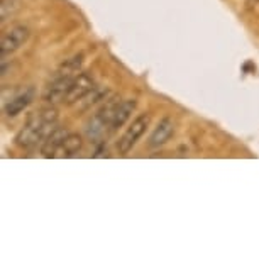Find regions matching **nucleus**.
Here are the masks:
<instances>
[{
  "instance_id": "nucleus-6",
  "label": "nucleus",
  "mask_w": 259,
  "mask_h": 259,
  "mask_svg": "<svg viewBox=\"0 0 259 259\" xmlns=\"http://www.w3.org/2000/svg\"><path fill=\"white\" fill-rule=\"evenodd\" d=\"M75 76H68V75H58L55 78V81L48 87V90L45 92V100L48 104L55 105V104H60V102H65L66 100V95H68V90L71 87V81Z\"/></svg>"
},
{
  "instance_id": "nucleus-2",
  "label": "nucleus",
  "mask_w": 259,
  "mask_h": 259,
  "mask_svg": "<svg viewBox=\"0 0 259 259\" xmlns=\"http://www.w3.org/2000/svg\"><path fill=\"white\" fill-rule=\"evenodd\" d=\"M120 102L122 100L117 99V97H110V99L105 100V104L100 107V110L87 124V136H89V139L99 141L107 131H110L112 120H114L117 107H119Z\"/></svg>"
},
{
  "instance_id": "nucleus-4",
  "label": "nucleus",
  "mask_w": 259,
  "mask_h": 259,
  "mask_svg": "<svg viewBox=\"0 0 259 259\" xmlns=\"http://www.w3.org/2000/svg\"><path fill=\"white\" fill-rule=\"evenodd\" d=\"M27 39H29L27 27L14 26L12 29H9L2 36V41H0V53H2V58H6L7 55H12L14 51H17Z\"/></svg>"
},
{
  "instance_id": "nucleus-8",
  "label": "nucleus",
  "mask_w": 259,
  "mask_h": 259,
  "mask_svg": "<svg viewBox=\"0 0 259 259\" xmlns=\"http://www.w3.org/2000/svg\"><path fill=\"white\" fill-rule=\"evenodd\" d=\"M70 134L65 127H55V129L51 131L50 136L45 139V143L41 146V153L45 158H55L56 156V151L60 149V146L63 144V141H65L66 136Z\"/></svg>"
},
{
  "instance_id": "nucleus-5",
  "label": "nucleus",
  "mask_w": 259,
  "mask_h": 259,
  "mask_svg": "<svg viewBox=\"0 0 259 259\" xmlns=\"http://www.w3.org/2000/svg\"><path fill=\"white\" fill-rule=\"evenodd\" d=\"M95 87V80L90 73L83 71V73H78V75L73 78L71 81V87L68 90V95H66V104L68 105H73L76 104L78 100H81L89 92Z\"/></svg>"
},
{
  "instance_id": "nucleus-11",
  "label": "nucleus",
  "mask_w": 259,
  "mask_h": 259,
  "mask_svg": "<svg viewBox=\"0 0 259 259\" xmlns=\"http://www.w3.org/2000/svg\"><path fill=\"white\" fill-rule=\"evenodd\" d=\"M83 148V138L80 134H68L60 149L56 151L55 158H71V156L78 154V151Z\"/></svg>"
},
{
  "instance_id": "nucleus-3",
  "label": "nucleus",
  "mask_w": 259,
  "mask_h": 259,
  "mask_svg": "<svg viewBox=\"0 0 259 259\" xmlns=\"http://www.w3.org/2000/svg\"><path fill=\"white\" fill-rule=\"evenodd\" d=\"M149 124H151V115L149 114H139L138 117H136V119L133 120V124L127 127L124 136H122V138L119 139V143H117V149H119V153L120 154L129 153V151L138 144V141L144 136Z\"/></svg>"
},
{
  "instance_id": "nucleus-9",
  "label": "nucleus",
  "mask_w": 259,
  "mask_h": 259,
  "mask_svg": "<svg viewBox=\"0 0 259 259\" xmlns=\"http://www.w3.org/2000/svg\"><path fill=\"white\" fill-rule=\"evenodd\" d=\"M32 99H34V89L24 90L19 95L12 97V99L4 105V112H6L7 117H16L21 114L24 109H27V105L31 104Z\"/></svg>"
},
{
  "instance_id": "nucleus-10",
  "label": "nucleus",
  "mask_w": 259,
  "mask_h": 259,
  "mask_svg": "<svg viewBox=\"0 0 259 259\" xmlns=\"http://www.w3.org/2000/svg\"><path fill=\"white\" fill-rule=\"evenodd\" d=\"M136 107H138V102H136L134 99L133 100H122L120 102L119 107H117L114 120H112L110 133H115V131H119L120 127L124 125L127 120H129V117L133 115V112L136 110Z\"/></svg>"
},
{
  "instance_id": "nucleus-1",
  "label": "nucleus",
  "mask_w": 259,
  "mask_h": 259,
  "mask_svg": "<svg viewBox=\"0 0 259 259\" xmlns=\"http://www.w3.org/2000/svg\"><path fill=\"white\" fill-rule=\"evenodd\" d=\"M56 122H58L56 109H42L39 112H34L29 117L24 129L17 134L16 143L24 149H31L34 146H37V143H45V139L56 127Z\"/></svg>"
},
{
  "instance_id": "nucleus-12",
  "label": "nucleus",
  "mask_w": 259,
  "mask_h": 259,
  "mask_svg": "<svg viewBox=\"0 0 259 259\" xmlns=\"http://www.w3.org/2000/svg\"><path fill=\"white\" fill-rule=\"evenodd\" d=\"M107 95H109V90L104 89V87H94L89 94H87L85 97H83L81 100H78L76 104H78V109H80L81 112H85V110H89L92 105H95V104H99V102H104L107 100Z\"/></svg>"
},
{
  "instance_id": "nucleus-7",
  "label": "nucleus",
  "mask_w": 259,
  "mask_h": 259,
  "mask_svg": "<svg viewBox=\"0 0 259 259\" xmlns=\"http://www.w3.org/2000/svg\"><path fill=\"white\" fill-rule=\"evenodd\" d=\"M175 134V124L169 117H164L163 120H159V124L156 125V129L153 131L149 138V146L151 148H161L164 146L168 141L173 138Z\"/></svg>"
},
{
  "instance_id": "nucleus-13",
  "label": "nucleus",
  "mask_w": 259,
  "mask_h": 259,
  "mask_svg": "<svg viewBox=\"0 0 259 259\" xmlns=\"http://www.w3.org/2000/svg\"><path fill=\"white\" fill-rule=\"evenodd\" d=\"M19 9V0H2L0 6V21L6 22L9 17H12Z\"/></svg>"
}]
</instances>
